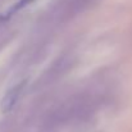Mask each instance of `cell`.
Segmentation results:
<instances>
[{
  "mask_svg": "<svg viewBox=\"0 0 132 132\" xmlns=\"http://www.w3.org/2000/svg\"><path fill=\"white\" fill-rule=\"evenodd\" d=\"M24 81H21L18 84H15L14 86L9 88L1 97L0 100V110L1 113H9L17 104V101L19 100V96L24 88Z\"/></svg>",
  "mask_w": 132,
  "mask_h": 132,
  "instance_id": "6da1fadb",
  "label": "cell"
},
{
  "mask_svg": "<svg viewBox=\"0 0 132 132\" xmlns=\"http://www.w3.org/2000/svg\"><path fill=\"white\" fill-rule=\"evenodd\" d=\"M34 0H18L15 1L12 6H9L1 15H0V22H5L8 19H10L14 14H17V12H19L21 9H23L24 6H27L28 4H31Z\"/></svg>",
  "mask_w": 132,
  "mask_h": 132,
  "instance_id": "7a4b0ae2",
  "label": "cell"
}]
</instances>
